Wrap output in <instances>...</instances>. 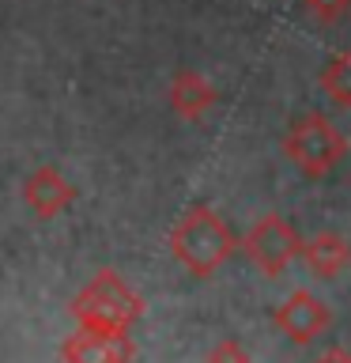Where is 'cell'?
I'll return each instance as SVG.
<instances>
[{"mask_svg": "<svg viewBox=\"0 0 351 363\" xmlns=\"http://www.w3.org/2000/svg\"><path fill=\"white\" fill-rule=\"evenodd\" d=\"M321 91L333 106L351 110V50L328 57V65L321 68Z\"/></svg>", "mask_w": 351, "mask_h": 363, "instance_id": "30bf717a", "label": "cell"}, {"mask_svg": "<svg viewBox=\"0 0 351 363\" xmlns=\"http://www.w3.org/2000/svg\"><path fill=\"white\" fill-rule=\"evenodd\" d=\"M272 322H276L280 333H287L294 345H310L313 337H321L328 329V306L317 299L310 291H291L287 299L280 303V311L272 314Z\"/></svg>", "mask_w": 351, "mask_h": 363, "instance_id": "5b68a950", "label": "cell"}, {"mask_svg": "<svg viewBox=\"0 0 351 363\" xmlns=\"http://www.w3.org/2000/svg\"><path fill=\"white\" fill-rule=\"evenodd\" d=\"M23 201H27V208L38 216V220H50V216L64 212L68 204L76 201V189L68 186V178L57 167H38L27 182H23Z\"/></svg>", "mask_w": 351, "mask_h": 363, "instance_id": "52a82bcc", "label": "cell"}, {"mask_svg": "<svg viewBox=\"0 0 351 363\" xmlns=\"http://www.w3.org/2000/svg\"><path fill=\"white\" fill-rule=\"evenodd\" d=\"M170 250L192 277H212L219 265L234 257L238 238L223 223V216L208 204H192L170 231Z\"/></svg>", "mask_w": 351, "mask_h": 363, "instance_id": "6da1fadb", "label": "cell"}, {"mask_svg": "<svg viewBox=\"0 0 351 363\" xmlns=\"http://www.w3.org/2000/svg\"><path fill=\"white\" fill-rule=\"evenodd\" d=\"M299 257L306 261V269H313L317 277H336L340 269L351 265V242L340 231H321L310 242H302Z\"/></svg>", "mask_w": 351, "mask_h": 363, "instance_id": "9c48e42d", "label": "cell"}, {"mask_svg": "<svg viewBox=\"0 0 351 363\" xmlns=\"http://www.w3.org/2000/svg\"><path fill=\"white\" fill-rule=\"evenodd\" d=\"M215 99H219L215 87L200 72H192V68H181V72L170 79V106H174V113L185 121H200L204 113L215 106Z\"/></svg>", "mask_w": 351, "mask_h": 363, "instance_id": "ba28073f", "label": "cell"}, {"mask_svg": "<svg viewBox=\"0 0 351 363\" xmlns=\"http://www.w3.org/2000/svg\"><path fill=\"white\" fill-rule=\"evenodd\" d=\"M136 345L129 333H95V329H76L64 340V363H132Z\"/></svg>", "mask_w": 351, "mask_h": 363, "instance_id": "8992f818", "label": "cell"}, {"mask_svg": "<svg viewBox=\"0 0 351 363\" xmlns=\"http://www.w3.org/2000/svg\"><path fill=\"white\" fill-rule=\"evenodd\" d=\"M313 363H351V352L333 348V352H325V356H321V359H313Z\"/></svg>", "mask_w": 351, "mask_h": 363, "instance_id": "4fadbf2b", "label": "cell"}, {"mask_svg": "<svg viewBox=\"0 0 351 363\" xmlns=\"http://www.w3.org/2000/svg\"><path fill=\"white\" fill-rule=\"evenodd\" d=\"M208 363H249V356L242 352V345H238V340H223V345L212 348Z\"/></svg>", "mask_w": 351, "mask_h": 363, "instance_id": "7c38bea8", "label": "cell"}, {"mask_svg": "<svg viewBox=\"0 0 351 363\" xmlns=\"http://www.w3.org/2000/svg\"><path fill=\"white\" fill-rule=\"evenodd\" d=\"M302 4L317 23H340L351 11V0H302Z\"/></svg>", "mask_w": 351, "mask_h": 363, "instance_id": "8fae6325", "label": "cell"}, {"mask_svg": "<svg viewBox=\"0 0 351 363\" xmlns=\"http://www.w3.org/2000/svg\"><path fill=\"white\" fill-rule=\"evenodd\" d=\"M283 152L291 155V163L310 178L328 174L347 152V140L336 133V125L325 113H302L291 121V129L283 133Z\"/></svg>", "mask_w": 351, "mask_h": 363, "instance_id": "3957f363", "label": "cell"}, {"mask_svg": "<svg viewBox=\"0 0 351 363\" xmlns=\"http://www.w3.org/2000/svg\"><path fill=\"white\" fill-rule=\"evenodd\" d=\"M68 311H72L79 329H95V333H129V329L144 318V299L113 269H102L98 277L87 280V288L76 295Z\"/></svg>", "mask_w": 351, "mask_h": 363, "instance_id": "7a4b0ae2", "label": "cell"}, {"mask_svg": "<svg viewBox=\"0 0 351 363\" xmlns=\"http://www.w3.org/2000/svg\"><path fill=\"white\" fill-rule=\"evenodd\" d=\"M238 250H242L265 277H280V272L299 257L302 235L294 231V223L283 220V216H265V220H257L249 227V235L238 242Z\"/></svg>", "mask_w": 351, "mask_h": 363, "instance_id": "277c9868", "label": "cell"}]
</instances>
